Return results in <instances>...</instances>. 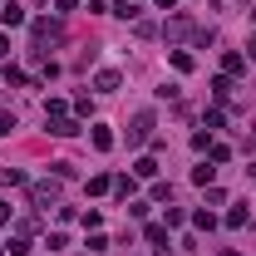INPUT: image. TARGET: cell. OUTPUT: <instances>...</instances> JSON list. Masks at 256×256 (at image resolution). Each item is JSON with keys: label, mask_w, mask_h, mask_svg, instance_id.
Here are the masks:
<instances>
[{"label": "cell", "mask_w": 256, "mask_h": 256, "mask_svg": "<svg viewBox=\"0 0 256 256\" xmlns=\"http://www.w3.org/2000/svg\"><path fill=\"white\" fill-rule=\"evenodd\" d=\"M148 242H153V252H168V226H148Z\"/></svg>", "instance_id": "cell-8"}, {"label": "cell", "mask_w": 256, "mask_h": 256, "mask_svg": "<svg viewBox=\"0 0 256 256\" xmlns=\"http://www.w3.org/2000/svg\"><path fill=\"white\" fill-rule=\"evenodd\" d=\"M212 178H217V168H212V162H202V168H192V182H202V188H207Z\"/></svg>", "instance_id": "cell-9"}, {"label": "cell", "mask_w": 256, "mask_h": 256, "mask_svg": "<svg viewBox=\"0 0 256 256\" xmlns=\"http://www.w3.org/2000/svg\"><path fill=\"white\" fill-rule=\"evenodd\" d=\"M222 64H226V74H242V69H246V60H242V54H226Z\"/></svg>", "instance_id": "cell-17"}, {"label": "cell", "mask_w": 256, "mask_h": 256, "mask_svg": "<svg viewBox=\"0 0 256 256\" xmlns=\"http://www.w3.org/2000/svg\"><path fill=\"white\" fill-rule=\"evenodd\" d=\"M252 222V212H246V207H232V212H226V226H246Z\"/></svg>", "instance_id": "cell-13"}, {"label": "cell", "mask_w": 256, "mask_h": 256, "mask_svg": "<svg viewBox=\"0 0 256 256\" xmlns=\"http://www.w3.org/2000/svg\"><path fill=\"white\" fill-rule=\"evenodd\" d=\"M128 143H153V114H133V128H128Z\"/></svg>", "instance_id": "cell-2"}, {"label": "cell", "mask_w": 256, "mask_h": 256, "mask_svg": "<svg viewBox=\"0 0 256 256\" xmlns=\"http://www.w3.org/2000/svg\"><path fill=\"white\" fill-rule=\"evenodd\" d=\"M114 15H124V20H138V5H128V0H118V5H114Z\"/></svg>", "instance_id": "cell-16"}, {"label": "cell", "mask_w": 256, "mask_h": 256, "mask_svg": "<svg viewBox=\"0 0 256 256\" xmlns=\"http://www.w3.org/2000/svg\"><path fill=\"white\" fill-rule=\"evenodd\" d=\"M20 182H25L20 168H5V172H0V188H20Z\"/></svg>", "instance_id": "cell-10"}, {"label": "cell", "mask_w": 256, "mask_h": 256, "mask_svg": "<svg viewBox=\"0 0 256 256\" xmlns=\"http://www.w3.org/2000/svg\"><path fill=\"white\" fill-rule=\"evenodd\" d=\"M10 212H15V207H10V202H0V226L10 222Z\"/></svg>", "instance_id": "cell-19"}, {"label": "cell", "mask_w": 256, "mask_h": 256, "mask_svg": "<svg viewBox=\"0 0 256 256\" xmlns=\"http://www.w3.org/2000/svg\"><path fill=\"white\" fill-rule=\"evenodd\" d=\"M94 89H98V94H114V89H118V74H114V69H104V74L94 79Z\"/></svg>", "instance_id": "cell-7"}, {"label": "cell", "mask_w": 256, "mask_h": 256, "mask_svg": "<svg viewBox=\"0 0 256 256\" xmlns=\"http://www.w3.org/2000/svg\"><path fill=\"white\" fill-rule=\"evenodd\" d=\"M0 25H5V30H10V25H25V10H20V5L10 0V5L0 10Z\"/></svg>", "instance_id": "cell-6"}, {"label": "cell", "mask_w": 256, "mask_h": 256, "mask_svg": "<svg viewBox=\"0 0 256 256\" xmlns=\"http://www.w3.org/2000/svg\"><path fill=\"white\" fill-rule=\"evenodd\" d=\"M172 69H182V74L192 69V54H188V50H172Z\"/></svg>", "instance_id": "cell-15"}, {"label": "cell", "mask_w": 256, "mask_h": 256, "mask_svg": "<svg viewBox=\"0 0 256 256\" xmlns=\"http://www.w3.org/2000/svg\"><path fill=\"white\" fill-rule=\"evenodd\" d=\"M133 172H138V178H158V162H153V158H138V162H133Z\"/></svg>", "instance_id": "cell-11"}, {"label": "cell", "mask_w": 256, "mask_h": 256, "mask_svg": "<svg viewBox=\"0 0 256 256\" xmlns=\"http://www.w3.org/2000/svg\"><path fill=\"white\" fill-rule=\"evenodd\" d=\"M30 197H34V207H54V202H60V188H54V182H34Z\"/></svg>", "instance_id": "cell-3"}, {"label": "cell", "mask_w": 256, "mask_h": 256, "mask_svg": "<svg viewBox=\"0 0 256 256\" xmlns=\"http://www.w3.org/2000/svg\"><path fill=\"white\" fill-rule=\"evenodd\" d=\"M252 15H256V5H252Z\"/></svg>", "instance_id": "cell-23"}, {"label": "cell", "mask_w": 256, "mask_h": 256, "mask_svg": "<svg viewBox=\"0 0 256 256\" xmlns=\"http://www.w3.org/2000/svg\"><path fill=\"white\" fill-rule=\"evenodd\" d=\"M158 5H162V10H172V5H178V0H158Z\"/></svg>", "instance_id": "cell-21"}, {"label": "cell", "mask_w": 256, "mask_h": 256, "mask_svg": "<svg viewBox=\"0 0 256 256\" xmlns=\"http://www.w3.org/2000/svg\"><path fill=\"white\" fill-rule=\"evenodd\" d=\"M188 34H192V40H197V25H192L188 15H178V20L168 25V40H188Z\"/></svg>", "instance_id": "cell-4"}, {"label": "cell", "mask_w": 256, "mask_h": 256, "mask_svg": "<svg viewBox=\"0 0 256 256\" xmlns=\"http://www.w3.org/2000/svg\"><path fill=\"white\" fill-rule=\"evenodd\" d=\"M94 148H98V153H108V148H114V133H108V128H94Z\"/></svg>", "instance_id": "cell-12"}, {"label": "cell", "mask_w": 256, "mask_h": 256, "mask_svg": "<svg viewBox=\"0 0 256 256\" xmlns=\"http://www.w3.org/2000/svg\"><path fill=\"white\" fill-rule=\"evenodd\" d=\"M114 192L118 197H133V178H114Z\"/></svg>", "instance_id": "cell-18"}, {"label": "cell", "mask_w": 256, "mask_h": 256, "mask_svg": "<svg viewBox=\"0 0 256 256\" xmlns=\"http://www.w3.org/2000/svg\"><path fill=\"white\" fill-rule=\"evenodd\" d=\"M108 188H114V178H104V172H98V178H89V192H94V197H104Z\"/></svg>", "instance_id": "cell-14"}, {"label": "cell", "mask_w": 256, "mask_h": 256, "mask_svg": "<svg viewBox=\"0 0 256 256\" xmlns=\"http://www.w3.org/2000/svg\"><path fill=\"white\" fill-rule=\"evenodd\" d=\"M60 40H64V25H60V20H34V50L60 44Z\"/></svg>", "instance_id": "cell-1"}, {"label": "cell", "mask_w": 256, "mask_h": 256, "mask_svg": "<svg viewBox=\"0 0 256 256\" xmlns=\"http://www.w3.org/2000/svg\"><path fill=\"white\" fill-rule=\"evenodd\" d=\"M252 54H256V34H252Z\"/></svg>", "instance_id": "cell-22"}, {"label": "cell", "mask_w": 256, "mask_h": 256, "mask_svg": "<svg viewBox=\"0 0 256 256\" xmlns=\"http://www.w3.org/2000/svg\"><path fill=\"white\" fill-rule=\"evenodd\" d=\"M5 54H10V40H5V34H0V60H5Z\"/></svg>", "instance_id": "cell-20"}, {"label": "cell", "mask_w": 256, "mask_h": 256, "mask_svg": "<svg viewBox=\"0 0 256 256\" xmlns=\"http://www.w3.org/2000/svg\"><path fill=\"white\" fill-rule=\"evenodd\" d=\"M50 133H54V138H69V133H79V128L69 124L64 114H50Z\"/></svg>", "instance_id": "cell-5"}, {"label": "cell", "mask_w": 256, "mask_h": 256, "mask_svg": "<svg viewBox=\"0 0 256 256\" xmlns=\"http://www.w3.org/2000/svg\"><path fill=\"white\" fill-rule=\"evenodd\" d=\"M226 256H236V252H226Z\"/></svg>", "instance_id": "cell-24"}, {"label": "cell", "mask_w": 256, "mask_h": 256, "mask_svg": "<svg viewBox=\"0 0 256 256\" xmlns=\"http://www.w3.org/2000/svg\"><path fill=\"white\" fill-rule=\"evenodd\" d=\"M0 256H5V252H0Z\"/></svg>", "instance_id": "cell-25"}]
</instances>
